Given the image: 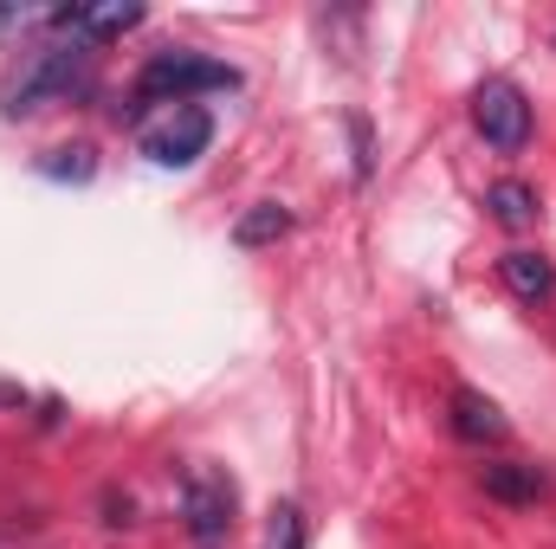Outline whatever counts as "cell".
Masks as SVG:
<instances>
[{"instance_id": "1", "label": "cell", "mask_w": 556, "mask_h": 549, "mask_svg": "<svg viewBox=\"0 0 556 549\" xmlns=\"http://www.w3.org/2000/svg\"><path fill=\"white\" fill-rule=\"evenodd\" d=\"M201 91H240V72L207 59V52H162V59L142 65V78H137L142 104H168V111L201 98Z\"/></svg>"}, {"instance_id": "2", "label": "cell", "mask_w": 556, "mask_h": 549, "mask_svg": "<svg viewBox=\"0 0 556 549\" xmlns=\"http://www.w3.org/2000/svg\"><path fill=\"white\" fill-rule=\"evenodd\" d=\"M85 39H59V46H39V52H26V65H20V78L7 85V117H26V111H39V104H52V98H65L78 78H85Z\"/></svg>"}, {"instance_id": "3", "label": "cell", "mask_w": 556, "mask_h": 549, "mask_svg": "<svg viewBox=\"0 0 556 549\" xmlns=\"http://www.w3.org/2000/svg\"><path fill=\"white\" fill-rule=\"evenodd\" d=\"M233 518H240V491H233V478L214 472V465H194L188 485H181V524H188V544L194 549L227 544Z\"/></svg>"}, {"instance_id": "4", "label": "cell", "mask_w": 556, "mask_h": 549, "mask_svg": "<svg viewBox=\"0 0 556 549\" xmlns=\"http://www.w3.org/2000/svg\"><path fill=\"white\" fill-rule=\"evenodd\" d=\"M472 130L492 142L498 155H518L531 142V98L511 85V78H485L472 91Z\"/></svg>"}, {"instance_id": "5", "label": "cell", "mask_w": 556, "mask_h": 549, "mask_svg": "<svg viewBox=\"0 0 556 549\" xmlns=\"http://www.w3.org/2000/svg\"><path fill=\"white\" fill-rule=\"evenodd\" d=\"M207 142H214V117H207L201 104H175V111H162L155 124H142V155L162 162V168H188V162H201Z\"/></svg>"}, {"instance_id": "6", "label": "cell", "mask_w": 556, "mask_h": 549, "mask_svg": "<svg viewBox=\"0 0 556 549\" xmlns=\"http://www.w3.org/2000/svg\"><path fill=\"white\" fill-rule=\"evenodd\" d=\"M52 26H65L72 39L98 46V39H124V33H137L142 7H59V13H52Z\"/></svg>"}, {"instance_id": "7", "label": "cell", "mask_w": 556, "mask_h": 549, "mask_svg": "<svg viewBox=\"0 0 556 549\" xmlns=\"http://www.w3.org/2000/svg\"><path fill=\"white\" fill-rule=\"evenodd\" d=\"M453 433H459V439H472V446H498V439L511 433V420L498 413V401H492V395L459 388V395H453Z\"/></svg>"}, {"instance_id": "8", "label": "cell", "mask_w": 556, "mask_h": 549, "mask_svg": "<svg viewBox=\"0 0 556 549\" xmlns=\"http://www.w3.org/2000/svg\"><path fill=\"white\" fill-rule=\"evenodd\" d=\"M498 278H505L511 297H525V304H551L556 297V266L544 253H531V246H511V253L498 259Z\"/></svg>"}, {"instance_id": "9", "label": "cell", "mask_w": 556, "mask_h": 549, "mask_svg": "<svg viewBox=\"0 0 556 549\" xmlns=\"http://www.w3.org/2000/svg\"><path fill=\"white\" fill-rule=\"evenodd\" d=\"M285 233H291V207H278V201H253V207L233 220V246H240V253L278 246Z\"/></svg>"}, {"instance_id": "10", "label": "cell", "mask_w": 556, "mask_h": 549, "mask_svg": "<svg viewBox=\"0 0 556 549\" xmlns=\"http://www.w3.org/2000/svg\"><path fill=\"white\" fill-rule=\"evenodd\" d=\"M485 207H492L505 227H531V220H538V188H531V181H492V188H485Z\"/></svg>"}, {"instance_id": "11", "label": "cell", "mask_w": 556, "mask_h": 549, "mask_svg": "<svg viewBox=\"0 0 556 549\" xmlns=\"http://www.w3.org/2000/svg\"><path fill=\"white\" fill-rule=\"evenodd\" d=\"M538 491H544L538 465H485V498H498V505H531Z\"/></svg>"}, {"instance_id": "12", "label": "cell", "mask_w": 556, "mask_h": 549, "mask_svg": "<svg viewBox=\"0 0 556 549\" xmlns=\"http://www.w3.org/2000/svg\"><path fill=\"white\" fill-rule=\"evenodd\" d=\"M266 549H304V511L298 505H278L273 524H266Z\"/></svg>"}, {"instance_id": "13", "label": "cell", "mask_w": 556, "mask_h": 549, "mask_svg": "<svg viewBox=\"0 0 556 549\" xmlns=\"http://www.w3.org/2000/svg\"><path fill=\"white\" fill-rule=\"evenodd\" d=\"M39 168H46L52 181H91L98 162H91V149H52V162H39Z\"/></svg>"}]
</instances>
